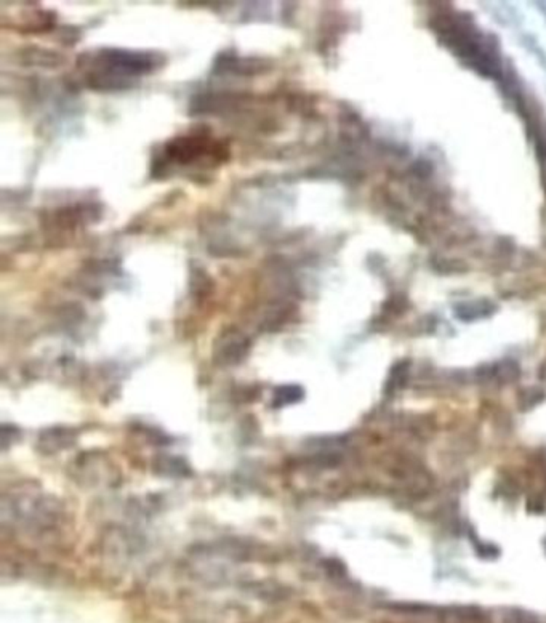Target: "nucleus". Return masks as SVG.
<instances>
[{"label":"nucleus","mask_w":546,"mask_h":623,"mask_svg":"<svg viewBox=\"0 0 546 623\" xmlns=\"http://www.w3.org/2000/svg\"><path fill=\"white\" fill-rule=\"evenodd\" d=\"M298 397H301V391L298 388H284L275 396V401H279L280 404H289L297 401Z\"/></svg>","instance_id":"1"}]
</instances>
